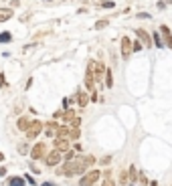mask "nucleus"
Wrapping results in <instances>:
<instances>
[{"label":"nucleus","mask_w":172,"mask_h":186,"mask_svg":"<svg viewBox=\"0 0 172 186\" xmlns=\"http://www.w3.org/2000/svg\"><path fill=\"white\" fill-rule=\"evenodd\" d=\"M85 170H87V166H85L83 158H73L71 162H65V166L57 168V174H61V176H77V174H81L83 176Z\"/></svg>","instance_id":"1"},{"label":"nucleus","mask_w":172,"mask_h":186,"mask_svg":"<svg viewBox=\"0 0 172 186\" xmlns=\"http://www.w3.org/2000/svg\"><path fill=\"white\" fill-rule=\"evenodd\" d=\"M99 178H101V172H99V170H89V172H85L83 176H81L79 186H93Z\"/></svg>","instance_id":"2"},{"label":"nucleus","mask_w":172,"mask_h":186,"mask_svg":"<svg viewBox=\"0 0 172 186\" xmlns=\"http://www.w3.org/2000/svg\"><path fill=\"white\" fill-rule=\"evenodd\" d=\"M39 134H43V123H41L39 119H34V122H30L29 127H26V140H34Z\"/></svg>","instance_id":"3"},{"label":"nucleus","mask_w":172,"mask_h":186,"mask_svg":"<svg viewBox=\"0 0 172 186\" xmlns=\"http://www.w3.org/2000/svg\"><path fill=\"white\" fill-rule=\"evenodd\" d=\"M61 160H63V154L59 152V150H51L47 156H45V162H47V166H57V164H61Z\"/></svg>","instance_id":"4"},{"label":"nucleus","mask_w":172,"mask_h":186,"mask_svg":"<svg viewBox=\"0 0 172 186\" xmlns=\"http://www.w3.org/2000/svg\"><path fill=\"white\" fill-rule=\"evenodd\" d=\"M45 154H47V146H45L43 142L34 144V148L30 150V158H33V160H39V158L45 156Z\"/></svg>","instance_id":"5"},{"label":"nucleus","mask_w":172,"mask_h":186,"mask_svg":"<svg viewBox=\"0 0 172 186\" xmlns=\"http://www.w3.org/2000/svg\"><path fill=\"white\" fill-rule=\"evenodd\" d=\"M85 87H87L89 91H93L95 89V77H93V69H91V65H87V69H85Z\"/></svg>","instance_id":"6"},{"label":"nucleus","mask_w":172,"mask_h":186,"mask_svg":"<svg viewBox=\"0 0 172 186\" xmlns=\"http://www.w3.org/2000/svg\"><path fill=\"white\" fill-rule=\"evenodd\" d=\"M69 148H71L69 138H55V150H59L63 154V152H69Z\"/></svg>","instance_id":"7"},{"label":"nucleus","mask_w":172,"mask_h":186,"mask_svg":"<svg viewBox=\"0 0 172 186\" xmlns=\"http://www.w3.org/2000/svg\"><path fill=\"white\" fill-rule=\"evenodd\" d=\"M130 53H132V39H130V37H123L122 39V57L128 59Z\"/></svg>","instance_id":"8"},{"label":"nucleus","mask_w":172,"mask_h":186,"mask_svg":"<svg viewBox=\"0 0 172 186\" xmlns=\"http://www.w3.org/2000/svg\"><path fill=\"white\" fill-rule=\"evenodd\" d=\"M160 34H162L164 37V45H168V47H170L172 49V30H170V26H166V25H162L160 26Z\"/></svg>","instance_id":"9"},{"label":"nucleus","mask_w":172,"mask_h":186,"mask_svg":"<svg viewBox=\"0 0 172 186\" xmlns=\"http://www.w3.org/2000/svg\"><path fill=\"white\" fill-rule=\"evenodd\" d=\"M136 34H138V41H140V43H144V45H146V47H148V49L152 47V39H150V34H148L146 30L138 29V30H136Z\"/></svg>","instance_id":"10"},{"label":"nucleus","mask_w":172,"mask_h":186,"mask_svg":"<svg viewBox=\"0 0 172 186\" xmlns=\"http://www.w3.org/2000/svg\"><path fill=\"white\" fill-rule=\"evenodd\" d=\"M57 132H59V126H57V123H47V127H45V136L57 138Z\"/></svg>","instance_id":"11"},{"label":"nucleus","mask_w":172,"mask_h":186,"mask_svg":"<svg viewBox=\"0 0 172 186\" xmlns=\"http://www.w3.org/2000/svg\"><path fill=\"white\" fill-rule=\"evenodd\" d=\"M12 8H0V22H6V20L12 18Z\"/></svg>","instance_id":"12"},{"label":"nucleus","mask_w":172,"mask_h":186,"mask_svg":"<svg viewBox=\"0 0 172 186\" xmlns=\"http://www.w3.org/2000/svg\"><path fill=\"white\" fill-rule=\"evenodd\" d=\"M25 178H20V176H10L8 178V186H25Z\"/></svg>","instance_id":"13"},{"label":"nucleus","mask_w":172,"mask_h":186,"mask_svg":"<svg viewBox=\"0 0 172 186\" xmlns=\"http://www.w3.org/2000/svg\"><path fill=\"white\" fill-rule=\"evenodd\" d=\"M61 118L65 119V123H73V119L77 118V113H75V111H71V109H67L65 113H61Z\"/></svg>","instance_id":"14"},{"label":"nucleus","mask_w":172,"mask_h":186,"mask_svg":"<svg viewBox=\"0 0 172 186\" xmlns=\"http://www.w3.org/2000/svg\"><path fill=\"white\" fill-rule=\"evenodd\" d=\"M77 103L81 105V107H85V105L89 103V97L85 95V93H79V95H77Z\"/></svg>","instance_id":"15"},{"label":"nucleus","mask_w":172,"mask_h":186,"mask_svg":"<svg viewBox=\"0 0 172 186\" xmlns=\"http://www.w3.org/2000/svg\"><path fill=\"white\" fill-rule=\"evenodd\" d=\"M154 45H156L158 49H162L164 47V41H162V34L160 33H154Z\"/></svg>","instance_id":"16"},{"label":"nucleus","mask_w":172,"mask_h":186,"mask_svg":"<svg viewBox=\"0 0 172 186\" xmlns=\"http://www.w3.org/2000/svg\"><path fill=\"white\" fill-rule=\"evenodd\" d=\"M128 180H132V184L138 180V172H136V168H134V166H130V170H128Z\"/></svg>","instance_id":"17"},{"label":"nucleus","mask_w":172,"mask_h":186,"mask_svg":"<svg viewBox=\"0 0 172 186\" xmlns=\"http://www.w3.org/2000/svg\"><path fill=\"white\" fill-rule=\"evenodd\" d=\"M79 136H81V132H79V127H71V132H69V140H79Z\"/></svg>","instance_id":"18"},{"label":"nucleus","mask_w":172,"mask_h":186,"mask_svg":"<svg viewBox=\"0 0 172 186\" xmlns=\"http://www.w3.org/2000/svg\"><path fill=\"white\" fill-rule=\"evenodd\" d=\"M29 118H20L18 119V130H22V132H26V127H29Z\"/></svg>","instance_id":"19"},{"label":"nucleus","mask_w":172,"mask_h":186,"mask_svg":"<svg viewBox=\"0 0 172 186\" xmlns=\"http://www.w3.org/2000/svg\"><path fill=\"white\" fill-rule=\"evenodd\" d=\"M126 184H128V172L122 170L119 172V186H126Z\"/></svg>","instance_id":"20"},{"label":"nucleus","mask_w":172,"mask_h":186,"mask_svg":"<svg viewBox=\"0 0 172 186\" xmlns=\"http://www.w3.org/2000/svg\"><path fill=\"white\" fill-rule=\"evenodd\" d=\"M105 85H108V87H113V77H111V71H105Z\"/></svg>","instance_id":"21"},{"label":"nucleus","mask_w":172,"mask_h":186,"mask_svg":"<svg viewBox=\"0 0 172 186\" xmlns=\"http://www.w3.org/2000/svg\"><path fill=\"white\" fill-rule=\"evenodd\" d=\"M10 41H12V34H10L8 30H6V33H2V34H0V43H10Z\"/></svg>","instance_id":"22"},{"label":"nucleus","mask_w":172,"mask_h":186,"mask_svg":"<svg viewBox=\"0 0 172 186\" xmlns=\"http://www.w3.org/2000/svg\"><path fill=\"white\" fill-rule=\"evenodd\" d=\"M108 25H109V20H108V18H103V20H97V22H95V29H97V30H99V29H105V26H108Z\"/></svg>","instance_id":"23"},{"label":"nucleus","mask_w":172,"mask_h":186,"mask_svg":"<svg viewBox=\"0 0 172 186\" xmlns=\"http://www.w3.org/2000/svg\"><path fill=\"white\" fill-rule=\"evenodd\" d=\"M16 150H18V154H22V156H25V154H29V146H26L25 142L18 144V148H16Z\"/></svg>","instance_id":"24"},{"label":"nucleus","mask_w":172,"mask_h":186,"mask_svg":"<svg viewBox=\"0 0 172 186\" xmlns=\"http://www.w3.org/2000/svg\"><path fill=\"white\" fill-rule=\"evenodd\" d=\"M138 180H140V184H142V186H148V182H150L146 178V174H144V172H140V174H138Z\"/></svg>","instance_id":"25"},{"label":"nucleus","mask_w":172,"mask_h":186,"mask_svg":"<svg viewBox=\"0 0 172 186\" xmlns=\"http://www.w3.org/2000/svg\"><path fill=\"white\" fill-rule=\"evenodd\" d=\"M101 186H115V180H113V178L111 176H109V174H108V176H105V180H103V184Z\"/></svg>","instance_id":"26"},{"label":"nucleus","mask_w":172,"mask_h":186,"mask_svg":"<svg viewBox=\"0 0 172 186\" xmlns=\"http://www.w3.org/2000/svg\"><path fill=\"white\" fill-rule=\"evenodd\" d=\"M22 178H25V182H29L30 186H37V180H34V178L30 176V174H25V176H22Z\"/></svg>","instance_id":"27"},{"label":"nucleus","mask_w":172,"mask_h":186,"mask_svg":"<svg viewBox=\"0 0 172 186\" xmlns=\"http://www.w3.org/2000/svg\"><path fill=\"white\" fill-rule=\"evenodd\" d=\"M132 49H134V53L142 51V43H140V41H134V43H132Z\"/></svg>","instance_id":"28"},{"label":"nucleus","mask_w":172,"mask_h":186,"mask_svg":"<svg viewBox=\"0 0 172 186\" xmlns=\"http://www.w3.org/2000/svg\"><path fill=\"white\" fill-rule=\"evenodd\" d=\"M75 158V152L73 150H69V152H65V162H71Z\"/></svg>","instance_id":"29"},{"label":"nucleus","mask_w":172,"mask_h":186,"mask_svg":"<svg viewBox=\"0 0 172 186\" xmlns=\"http://www.w3.org/2000/svg\"><path fill=\"white\" fill-rule=\"evenodd\" d=\"M115 6V2H111V0H105V2H101V8H113Z\"/></svg>","instance_id":"30"},{"label":"nucleus","mask_w":172,"mask_h":186,"mask_svg":"<svg viewBox=\"0 0 172 186\" xmlns=\"http://www.w3.org/2000/svg\"><path fill=\"white\" fill-rule=\"evenodd\" d=\"M6 85V77H4V73H0V87H4Z\"/></svg>","instance_id":"31"},{"label":"nucleus","mask_w":172,"mask_h":186,"mask_svg":"<svg viewBox=\"0 0 172 186\" xmlns=\"http://www.w3.org/2000/svg\"><path fill=\"white\" fill-rule=\"evenodd\" d=\"M109 162H111V158H109V156H105V158H101V164H103V166H108Z\"/></svg>","instance_id":"32"},{"label":"nucleus","mask_w":172,"mask_h":186,"mask_svg":"<svg viewBox=\"0 0 172 186\" xmlns=\"http://www.w3.org/2000/svg\"><path fill=\"white\" fill-rule=\"evenodd\" d=\"M63 105H65V109H69V105H71V99L65 97V99H63Z\"/></svg>","instance_id":"33"},{"label":"nucleus","mask_w":172,"mask_h":186,"mask_svg":"<svg viewBox=\"0 0 172 186\" xmlns=\"http://www.w3.org/2000/svg\"><path fill=\"white\" fill-rule=\"evenodd\" d=\"M138 18H150V14H146V12H140V14H138Z\"/></svg>","instance_id":"34"},{"label":"nucleus","mask_w":172,"mask_h":186,"mask_svg":"<svg viewBox=\"0 0 172 186\" xmlns=\"http://www.w3.org/2000/svg\"><path fill=\"white\" fill-rule=\"evenodd\" d=\"M0 176H6V168L4 166H0Z\"/></svg>","instance_id":"35"},{"label":"nucleus","mask_w":172,"mask_h":186,"mask_svg":"<svg viewBox=\"0 0 172 186\" xmlns=\"http://www.w3.org/2000/svg\"><path fill=\"white\" fill-rule=\"evenodd\" d=\"M41 186H55V182H51V180H49V182H43Z\"/></svg>","instance_id":"36"},{"label":"nucleus","mask_w":172,"mask_h":186,"mask_svg":"<svg viewBox=\"0 0 172 186\" xmlns=\"http://www.w3.org/2000/svg\"><path fill=\"white\" fill-rule=\"evenodd\" d=\"M150 186H158V182L156 180H150Z\"/></svg>","instance_id":"37"},{"label":"nucleus","mask_w":172,"mask_h":186,"mask_svg":"<svg viewBox=\"0 0 172 186\" xmlns=\"http://www.w3.org/2000/svg\"><path fill=\"white\" fill-rule=\"evenodd\" d=\"M0 162H4V154L2 152H0Z\"/></svg>","instance_id":"38"},{"label":"nucleus","mask_w":172,"mask_h":186,"mask_svg":"<svg viewBox=\"0 0 172 186\" xmlns=\"http://www.w3.org/2000/svg\"><path fill=\"white\" fill-rule=\"evenodd\" d=\"M45 2H53V0H45Z\"/></svg>","instance_id":"39"}]
</instances>
